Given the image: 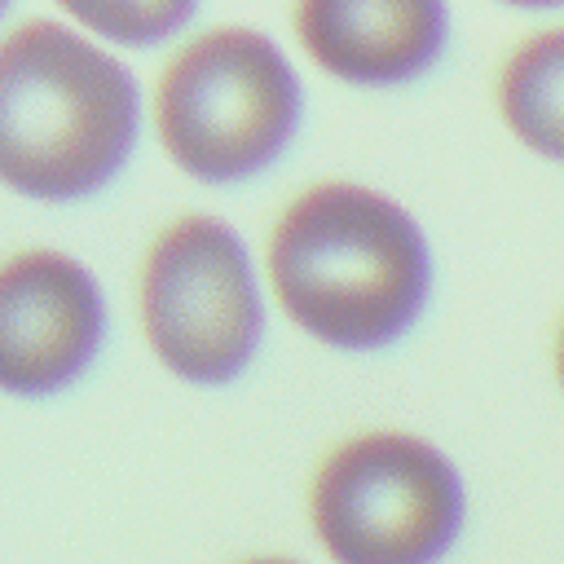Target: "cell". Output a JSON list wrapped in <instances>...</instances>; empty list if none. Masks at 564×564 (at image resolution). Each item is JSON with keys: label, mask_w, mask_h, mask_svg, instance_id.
<instances>
[{"label": "cell", "mask_w": 564, "mask_h": 564, "mask_svg": "<svg viewBox=\"0 0 564 564\" xmlns=\"http://www.w3.org/2000/svg\"><path fill=\"white\" fill-rule=\"evenodd\" d=\"M247 564H291V560H247Z\"/></svg>", "instance_id": "11"}, {"label": "cell", "mask_w": 564, "mask_h": 564, "mask_svg": "<svg viewBox=\"0 0 564 564\" xmlns=\"http://www.w3.org/2000/svg\"><path fill=\"white\" fill-rule=\"evenodd\" d=\"M295 31L330 75L388 84L441 53L445 9L432 0H304Z\"/></svg>", "instance_id": "7"}, {"label": "cell", "mask_w": 564, "mask_h": 564, "mask_svg": "<svg viewBox=\"0 0 564 564\" xmlns=\"http://www.w3.org/2000/svg\"><path fill=\"white\" fill-rule=\"evenodd\" d=\"M70 13L119 40H154L167 26H176L189 13V4H75Z\"/></svg>", "instance_id": "9"}, {"label": "cell", "mask_w": 564, "mask_h": 564, "mask_svg": "<svg viewBox=\"0 0 564 564\" xmlns=\"http://www.w3.org/2000/svg\"><path fill=\"white\" fill-rule=\"evenodd\" d=\"M555 379L564 388V322H560V335H555Z\"/></svg>", "instance_id": "10"}, {"label": "cell", "mask_w": 564, "mask_h": 564, "mask_svg": "<svg viewBox=\"0 0 564 564\" xmlns=\"http://www.w3.org/2000/svg\"><path fill=\"white\" fill-rule=\"evenodd\" d=\"M141 326L185 379H229L256 348L260 300L234 229L216 216L172 220L141 264Z\"/></svg>", "instance_id": "5"}, {"label": "cell", "mask_w": 564, "mask_h": 564, "mask_svg": "<svg viewBox=\"0 0 564 564\" xmlns=\"http://www.w3.org/2000/svg\"><path fill=\"white\" fill-rule=\"evenodd\" d=\"M269 278L304 330L339 348H375L414 322L432 260L401 203L352 181H322L278 216Z\"/></svg>", "instance_id": "1"}, {"label": "cell", "mask_w": 564, "mask_h": 564, "mask_svg": "<svg viewBox=\"0 0 564 564\" xmlns=\"http://www.w3.org/2000/svg\"><path fill=\"white\" fill-rule=\"evenodd\" d=\"M101 335V295L62 251H18L0 264V388L44 392L70 379Z\"/></svg>", "instance_id": "6"}, {"label": "cell", "mask_w": 564, "mask_h": 564, "mask_svg": "<svg viewBox=\"0 0 564 564\" xmlns=\"http://www.w3.org/2000/svg\"><path fill=\"white\" fill-rule=\"evenodd\" d=\"M308 516L339 564H432L463 524V480L423 436L361 432L322 458Z\"/></svg>", "instance_id": "3"}, {"label": "cell", "mask_w": 564, "mask_h": 564, "mask_svg": "<svg viewBox=\"0 0 564 564\" xmlns=\"http://www.w3.org/2000/svg\"><path fill=\"white\" fill-rule=\"evenodd\" d=\"M300 88L278 44L251 26H216L189 40L159 79V132L167 154L207 181L269 163L291 137Z\"/></svg>", "instance_id": "4"}, {"label": "cell", "mask_w": 564, "mask_h": 564, "mask_svg": "<svg viewBox=\"0 0 564 564\" xmlns=\"http://www.w3.org/2000/svg\"><path fill=\"white\" fill-rule=\"evenodd\" d=\"M137 128L132 75L53 18L0 35V181L70 198L101 185Z\"/></svg>", "instance_id": "2"}, {"label": "cell", "mask_w": 564, "mask_h": 564, "mask_svg": "<svg viewBox=\"0 0 564 564\" xmlns=\"http://www.w3.org/2000/svg\"><path fill=\"white\" fill-rule=\"evenodd\" d=\"M507 128L538 154L564 163V26L524 35L498 75Z\"/></svg>", "instance_id": "8"}]
</instances>
